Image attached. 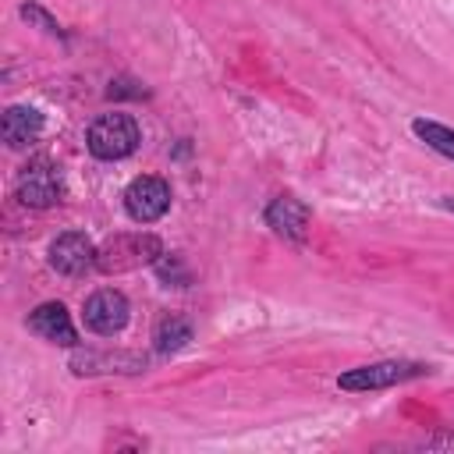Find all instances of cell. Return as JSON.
Here are the masks:
<instances>
[{
  "instance_id": "6da1fadb",
  "label": "cell",
  "mask_w": 454,
  "mask_h": 454,
  "mask_svg": "<svg viewBox=\"0 0 454 454\" xmlns=\"http://www.w3.org/2000/svg\"><path fill=\"white\" fill-rule=\"evenodd\" d=\"M163 241L160 234L153 231H124V234H114L99 245L96 252V270L99 273H131V270H142V266H153L160 255H163Z\"/></svg>"
},
{
  "instance_id": "7a4b0ae2",
  "label": "cell",
  "mask_w": 454,
  "mask_h": 454,
  "mask_svg": "<svg viewBox=\"0 0 454 454\" xmlns=\"http://www.w3.org/2000/svg\"><path fill=\"white\" fill-rule=\"evenodd\" d=\"M142 142V128L131 114L124 110H110V114H99L89 131H85V149L96 156V160H128Z\"/></svg>"
},
{
  "instance_id": "3957f363",
  "label": "cell",
  "mask_w": 454,
  "mask_h": 454,
  "mask_svg": "<svg viewBox=\"0 0 454 454\" xmlns=\"http://www.w3.org/2000/svg\"><path fill=\"white\" fill-rule=\"evenodd\" d=\"M429 376L426 362H411V358H383V362H365L355 369H344L337 376V390L344 394H372V390H387L408 380H422Z\"/></svg>"
},
{
  "instance_id": "277c9868",
  "label": "cell",
  "mask_w": 454,
  "mask_h": 454,
  "mask_svg": "<svg viewBox=\"0 0 454 454\" xmlns=\"http://www.w3.org/2000/svg\"><path fill=\"white\" fill-rule=\"evenodd\" d=\"M67 369L74 376H138L149 369L142 351H110V348H71Z\"/></svg>"
},
{
  "instance_id": "5b68a950",
  "label": "cell",
  "mask_w": 454,
  "mask_h": 454,
  "mask_svg": "<svg viewBox=\"0 0 454 454\" xmlns=\"http://www.w3.org/2000/svg\"><path fill=\"white\" fill-rule=\"evenodd\" d=\"M128 319H131V305L117 287H99L82 305V323L96 337H117L128 326Z\"/></svg>"
},
{
  "instance_id": "8992f818",
  "label": "cell",
  "mask_w": 454,
  "mask_h": 454,
  "mask_svg": "<svg viewBox=\"0 0 454 454\" xmlns=\"http://www.w3.org/2000/svg\"><path fill=\"white\" fill-rule=\"evenodd\" d=\"M170 181L156 174H142L124 188V213L135 223H156L170 209Z\"/></svg>"
},
{
  "instance_id": "52a82bcc",
  "label": "cell",
  "mask_w": 454,
  "mask_h": 454,
  "mask_svg": "<svg viewBox=\"0 0 454 454\" xmlns=\"http://www.w3.org/2000/svg\"><path fill=\"white\" fill-rule=\"evenodd\" d=\"M14 199L28 209H50V206L64 202V184H60L57 167H50L46 160L28 163L14 184Z\"/></svg>"
},
{
  "instance_id": "ba28073f",
  "label": "cell",
  "mask_w": 454,
  "mask_h": 454,
  "mask_svg": "<svg viewBox=\"0 0 454 454\" xmlns=\"http://www.w3.org/2000/svg\"><path fill=\"white\" fill-rule=\"evenodd\" d=\"M96 252H99V245H92L89 234L64 231L50 241V266L60 277H85L89 270H96Z\"/></svg>"
},
{
  "instance_id": "9c48e42d",
  "label": "cell",
  "mask_w": 454,
  "mask_h": 454,
  "mask_svg": "<svg viewBox=\"0 0 454 454\" xmlns=\"http://www.w3.org/2000/svg\"><path fill=\"white\" fill-rule=\"evenodd\" d=\"M25 326L43 337L46 344H60V348H78V330L71 323V312L60 305V301H43L28 312Z\"/></svg>"
},
{
  "instance_id": "30bf717a",
  "label": "cell",
  "mask_w": 454,
  "mask_h": 454,
  "mask_svg": "<svg viewBox=\"0 0 454 454\" xmlns=\"http://www.w3.org/2000/svg\"><path fill=\"white\" fill-rule=\"evenodd\" d=\"M266 227L273 234H280L284 241H305L309 234V220H312V209L294 199V195H277L270 206H266Z\"/></svg>"
},
{
  "instance_id": "8fae6325",
  "label": "cell",
  "mask_w": 454,
  "mask_h": 454,
  "mask_svg": "<svg viewBox=\"0 0 454 454\" xmlns=\"http://www.w3.org/2000/svg\"><path fill=\"white\" fill-rule=\"evenodd\" d=\"M46 128V117L35 110V106H25V103H14L4 110L0 117V138L7 149H28Z\"/></svg>"
},
{
  "instance_id": "7c38bea8",
  "label": "cell",
  "mask_w": 454,
  "mask_h": 454,
  "mask_svg": "<svg viewBox=\"0 0 454 454\" xmlns=\"http://www.w3.org/2000/svg\"><path fill=\"white\" fill-rule=\"evenodd\" d=\"M192 337H195V326H192V319L181 316V312H167V316H160L156 326H153V348H156V355H163V358H170V355H177L181 348H188Z\"/></svg>"
},
{
  "instance_id": "4fadbf2b",
  "label": "cell",
  "mask_w": 454,
  "mask_h": 454,
  "mask_svg": "<svg viewBox=\"0 0 454 454\" xmlns=\"http://www.w3.org/2000/svg\"><path fill=\"white\" fill-rule=\"evenodd\" d=\"M411 131L419 142H426L433 153H440L443 160L454 163V128L440 124V121H429V117H415L411 121Z\"/></svg>"
},
{
  "instance_id": "5bb4252c",
  "label": "cell",
  "mask_w": 454,
  "mask_h": 454,
  "mask_svg": "<svg viewBox=\"0 0 454 454\" xmlns=\"http://www.w3.org/2000/svg\"><path fill=\"white\" fill-rule=\"evenodd\" d=\"M156 277L167 284V287H188L192 284V270L184 266V259L177 252H163L156 262H153Z\"/></svg>"
},
{
  "instance_id": "9a60e30c",
  "label": "cell",
  "mask_w": 454,
  "mask_h": 454,
  "mask_svg": "<svg viewBox=\"0 0 454 454\" xmlns=\"http://www.w3.org/2000/svg\"><path fill=\"white\" fill-rule=\"evenodd\" d=\"M18 14L32 25V28H39V32H46V35H64V28H60V21L43 7V4H35V0H28V4H21L18 7Z\"/></svg>"
},
{
  "instance_id": "2e32d148",
  "label": "cell",
  "mask_w": 454,
  "mask_h": 454,
  "mask_svg": "<svg viewBox=\"0 0 454 454\" xmlns=\"http://www.w3.org/2000/svg\"><path fill=\"white\" fill-rule=\"evenodd\" d=\"M443 206H447V209H454V199H443Z\"/></svg>"
}]
</instances>
